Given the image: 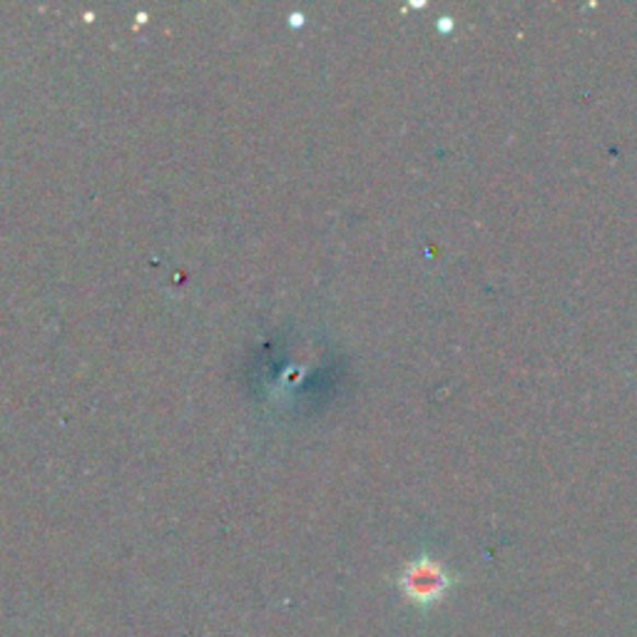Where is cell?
Wrapping results in <instances>:
<instances>
[{"instance_id":"cell-1","label":"cell","mask_w":637,"mask_h":637,"mask_svg":"<svg viewBox=\"0 0 637 637\" xmlns=\"http://www.w3.org/2000/svg\"><path fill=\"white\" fill-rule=\"evenodd\" d=\"M404 582L408 595L414 600H418V603H431V600L439 598L445 586H449V578H445L443 568L436 566L433 560H421L408 568Z\"/></svg>"}]
</instances>
